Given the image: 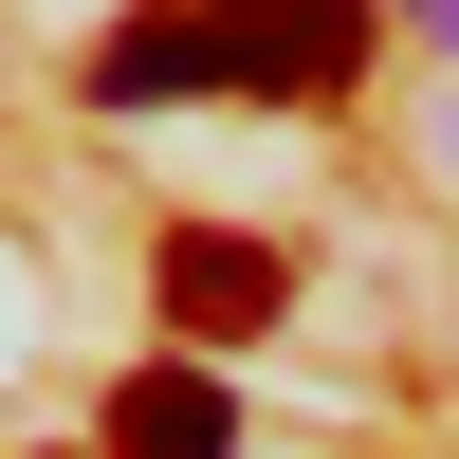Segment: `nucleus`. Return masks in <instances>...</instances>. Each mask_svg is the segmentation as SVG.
I'll use <instances>...</instances> for the list:
<instances>
[{
    "label": "nucleus",
    "instance_id": "obj_3",
    "mask_svg": "<svg viewBox=\"0 0 459 459\" xmlns=\"http://www.w3.org/2000/svg\"><path fill=\"white\" fill-rule=\"evenodd\" d=\"M92 459H239V404H221V368H129Z\"/></svg>",
    "mask_w": 459,
    "mask_h": 459
},
{
    "label": "nucleus",
    "instance_id": "obj_1",
    "mask_svg": "<svg viewBox=\"0 0 459 459\" xmlns=\"http://www.w3.org/2000/svg\"><path fill=\"white\" fill-rule=\"evenodd\" d=\"M184 19H203L221 92H257V110H331L386 56V0H184Z\"/></svg>",
    "mask_w": 459,
    "mask_h": 459
},
{
    "label": "nucleus",
    "instance_id": "obj_5",
    "mask_svg": "<svg viewBox=\"0 0 459 459\" xmlns=\"http://www.w3.org/2000/svg\"><path fill=\"white\" fill-rule=\"evenodd\" d=\"M386 19H423V37H441V56H459V0H386Z\"/></svg>",
    "mask_w": 459,
    "mask_h": 459
},
{
    "label": "nucleus",
    "instance_id": "obj_4",
    "mask_svg": "<svg viewBox=\"0 0 459 459\" xmlns=\"http://www.w3.org/2000/svg\"><path fill=\"white\" fill-rule=\"evenodd\" d=\"M166 92H221V56H203L184 0H147L129 37H92V110H166Z\"/></svg>",
    "mask_w": 459,
    "mask_h": 459
},
{
    "label": "nucleus",
    "instance_id": "obj_2",
    "mask_svg": "<svg viewBox=\"0 0 459 459\" xmlns=\"http://www.w3.org/2000/svg\"><path fill=\"white\" fill-rule=\"evenodd\" d=\"M147 294H166V331L239 350V331H276V313H294V257H276V239H239V221H166V239H147Z\"/></svg>",
    "mask_w": 459,
    "mask_h": 459
}]
</instances>
